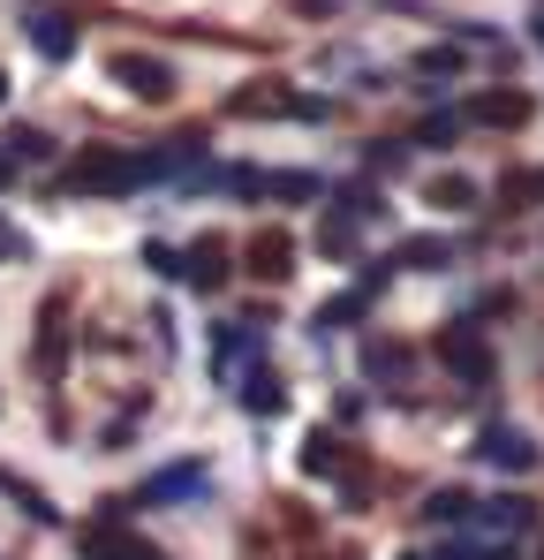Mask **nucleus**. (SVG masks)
I'll return each mask as SVG.
<instances>
[{
    "label": "nucleus",
    "instance_id": "obj_30",
    "mask_svg": "<svg viewBox=\"0 0 544 560\" xmlns=\"http://www.w3.org/2000/svg\"><path fill=\"white\" fill-rule=\"evenodd\" d=\"M537 46H544V15H537Z\"/></svg>",
    "mask_w": 544,
    "mask_h": 560
},
{
    "label": "nucleus",
    "instance_id": "obj_27",
    "mask_svg": "<svg viewBox=\"0 0 544 560\" xmlns=\"http://www.w3.org/2000/svg\"><path fill=\"white\" fill-rule=\"evenodd\" d=\"M0 258H31V243H23V235H15L8 220H0Z\"/></svg>",
    "mask_w": 544,
    "mask_h": 560
},
{
    "label": "nucleus",
    "instance_id": "obj_14",
    "mask_svg": "<svg viewBox=\"0 0 544 560\" xmlns=\"http://www.w3.org/2000/svg\"><path fill=\"white\" fill-rule=\"evenodd\" d=\"M363 311H370V295H363V288H348V295H333V303H318V318H310V334L326 341L333 326H356Z\"/></svg>",
    "mask_w": 544,
    "mask_h": 560
},
{
    "label": "nucleus",
    "instance_id": "obj_28",
    "mask_svg": "<svg viewBox=\"0 0 544 560\" xmlns=\"http://www.w3.org/2000/svg\"><path fill=\"white\" fill-rule=\"evenodd\" d=\"M515 197H544V167H537V175H522V183H515Z\"/></svg>",
    "mask_w": 544,
    "mask_h": 560
},
{
    "label": "nucleus",
    "instance_id": "obj_15",
    "mask_svg": "<svg viewBox=\"0 0 544 560\" xmlns=\"http://www.w3.org/2000/svg\"><path fill=\"white\" fill-rule=\"evenodd\" d=\"M522 114H530V98H522V92H484L476 106H469V121H499V129H515Z\"/></svg>",
    "mask_w": 544,
    "mask_h": 560
},
{
    "label": "nucleus",
    "instance_id": "obj_3",
    "mask_svg": "<svg viewBox=\"0 0 544 560\" xmlns=\"http://www.w3.org/2000/svg\"><path fill=\"white\" fill-rule=\"evenodd\" d=\"M76 553H84V560H167L159 546H144L129 523H106V515H91V523H84Z\"/></svg>",
    "mask_w": 544,
    "mask_h": 560
},
{
    "label": "nucleus",
    "instance_id": "obj_17",
    "mask_svg": "<svg viewBox=\"0 0 544 560\" xmlns=\"http://www.w3.org/2000/svg\"><path fill=\"white\" fill-rule=\"evenodd\" d=\"M469 508H476V500H469L461 485H447V492L424 500V523H469Z\"/></svg>",
    "mask_w": 544,
    "mask_h": 560
},
{
    "label": "nucleus",
    "instance_id": "obj_24",
    "mask_svg": "<svg viewBox=\"0 0 544 560\" xmlns=\"http://www.w3.org/2000/svg\"><path fill=\"white\" fill-rule=\"evenodd\" d=\"M235 114H295L287 92H235Z\"/></svg>",
    "mask_w": 544,
    "mask_h": 560
},
{
    "label": "nucleus",
    "instance_id": "obj_12",
    "mask_svg": "<svg viewBox=\"0 0 544 560\" xmlns=\"http://www.w3.org/2000/svg\"><path fill=\"white\" fill-rule=\"evenodd\" d=\"M243 409H250V417H280V409H287V386H280V372H265V364H258V372L243 378Z\"/></svg>",
    "mask_w": 544,
    "mask_h": 560
},
{
    "label": "nucleus",
    "instance_id": "obj_22",
    "mask_svg": "<svg viewBox=\"0 0 544 560\" xmlns=\"http://www.w3.org/2000/svg\"><path fill=\"white\" fill-rule=\"evenodd\" d=\"M453 137H461V114H431V121L416 129V144H424V152H447Z\"/></svg>",
    "mask_w": 544,
    "mask_h": 560
},
{
    "label": "nucleus",
    "instance_id": "obj_7",
    "mask_svg": "<svg viewBox=\"0 0 544 560\" xmlns=\"http://www.w3.org/2000/svg\"><path fill=\"white\" fill-rule=\"evenodd\" d=\"M175 280H189L197 295H212V288H227V243L220 235H204V243H189L181 250V273Z\"/></svg>",
    "mask_w": 544,
    "mask_h": 560
},
{
    "label": "nucleus",
    "instance_id": "obj_10",
    "mask_svg": "<svg viewBox=\"0 0 544 560\" xmlns=\"http://www.w3.org/2000/svg\"><path fill=\"white\" fill-rule=\"evenodd\" d=\"M0 152H8L15 167H46V160H54V137H46V129H31V121H15V129L0 137Z\"/></svg>",
    "mask_w": 544,
    "mask_h": 560
},
{
    "label": "nucleus",
    "instance_id": "obj_31",
    "mask_svg": "<svg viewBox=\"0 0 544 560\" xmlns=\"http://www.w3.org/2000/svg\"><path fill=\"white\" fill-rule=\"evenodd\" d=\"M0 98H8V77H0Z\"/></svg>",
    "mask_w": 544,
    "mask_h": 560
},
{
    "label": "nucleus",
    "instance_id": "obj_2",
    "mask_svg": "<svg viewBox=\"0 0 544 560\" xmlns=\"http://www.w3.org/2000/svg\"><path fill=\"white\" fill-rule=\"evenodd\" d=\"M106 69H114V84H121L129 98H152V106H167V98H175V69H167L159 54H114Z\"/></svg>",
    "mask_w": 544,
    "mask_h": 560
},
{
    "label": "nucleus",
    "instance_id": "obj_19",
    "mask_svg": "<svg viewBox=\"0 0 544 560\" xmlns=\"http://www.w3.org/2000/svg\"><path fill=\"white\" fill-rule=\"evenodd\" d=\"M363 167H370V175H401V167H409V144H401V137H378V144L363 152Z\"/></svg>",
    "mask_w": 544,
    "mask_h": 560
},
{
    "label": "nucleus",
    "instance_id": "obj_25",
    "mask_svg": "<svg viewBox=\"0 0 544 560\" xmlns=\"http://www.w3.org/2000/svg\"><path fill=\"white\" fill-rule=\"evenodd\" d=\"M265 197H318V175H258Z\"/></svg>",
    "mask_w": 544,
    "mask_h": 560
},
{
    "label": "nucleus",
    "instance_id": "obj_23",
    "mask_svg": "<svg viewBox=\"0 0 544 560\" xmlns=\"http://www.w3.org/2000/svg\"><path fill=\"white\" fill-rule=\"evenodd\" d=\"M416 77H461V54H453V46H424V54H416Z\"/></svg>",
    "mask_w": 544,
    "mask_h": 560
},
{
    "label": "nucleus",
    "instance_id": "obj_29",
    "mask_svg": "<svg viewBox=\"0 0 544 560\" xmlns=\"http://www.w3.org/2000/svg\"><path fill=\"white\" fill-rule=\"evenodd\" d=\"M8 183H15V160H8V152H0V189H8Z\"/></svg>",
    "mask_w": 544,
    "mask_h": 560
},
{
    "label": "nucleus",
    "instance_id": "obj_6",
    "mask_svg": "<svg viewBox=\"0 0 544 560\" xmlns=\"http://www.w3.org/2000/svg\"><path fill=\"white\" fill-rule=\"evenodd\" d=\"M476 455L492 469H537V447H530V432H515V424H484V440H476Z\"/></svg>",
    "mask_w": 544,
    "mask_h": 560
},
{
    "label": "nucleus",
    "instance_id": "obj_1",
    "mask_svg": "<svg viewBox=\"0 0 544 560\" xmlns=\"http://www.w3.org/2000/svg\"><path fill=\"white\" fill-rule=\"evenodd\" d=\"M167 175H181L167 152H121V144H84V160H69V167H61V189H69V197H129V189L167 183Z\"/></svg>",
    "mask_w": 544,
    "mask_h": 560
},
{
    "label": "nucleus",
    "instance_id": "obj_26",
    "mask_svg": "<svg viewBox=\"0 0 544 560\" xmlns=\"http://www.w3.org/2000/svg\"><path fill=\"white\" fill-rule=\"evenodd\" d=\"M144 266H152V273H167V280H175V273H181V250H167V243H144Z\"/></svg>",
    "mask_w": 544,
    "mask_h": 560
},
{
    "label": "nucleus",
    "instance_id": "obj_20",
    "mask_svg": "<svg viewBox=\"0 0 544 560\" xmlns=\"http://www.w3.org/2000/svg\"><path fill=\"white\" fill-rule=\"evenodd\" d=\"M303 469H310V477H318V469H341V440H333V432H310V440H303Z\"/></svg>",
    "mask_w": 544,
    "mask_h": 560
},
{
    "label": "nucleus",
    "instance_id": "obj_18",
    "mask_svg": "<svg viewBox=\"0 0 544 560\" xmlns=\"http://www.w3.org/2000/svg\"><path fill=\"white\" fill-rule=\"evenodd\" d=\"M0 492H8V500H15V508H23L31 523H54V500H46L38 485H23V477H0Z\"/></svg>",
    "mask_w": 544,
    "mask_h": 560
},
{
    "label": "nucleus",
    "instance_id": "obj_5",
    "mask_svg": "<svg viewBox=\"0 0 544 560\" xmlns=\"http://www.w3.org/2000/svg\"><path fill=\"white\" fill-rule=\"evenodd\" d=\"M204 485H212V477H204V463H175V469H159V477H144L129 508H159V500H197Z\"/></svg>",
    "mask_w": 544,
    "mask_h": 560
},
{
    "label": "nucleus",
    "instance_id": "obj_13",
    "mask_svg": "<svg viewBox=\"0 0 544 560\" xmlns=\"http://www.w3.org/2000/svg\"><path fill=\"white\" fill-rule=\"evenodd\" d=\"M287 258H295V243H287V235H280V228H272V235H258V243H250V273H265V280H287V273H295V266H287Z\"/></svg>",
    "mask_w": 544,
    "mask_h": 560
},
{
    "label": "nucleus",
    "instance_id": "obj_9",
    "mask_svg": "<svg viewBox=\"0 0 544 560\" xmlns=\"http://www.w3.org/2000/svg\"><path fill=\"white\" fill-rule=\"evenodd\" d=\"M23 31H31V46H38L46 61H69V54H76V23H69V15H54V8H38Z\"/></svg>",
    "mask_w": 544,
    "mask_h": 560
},
{
    "label": "nucleus",
    "instance_id": "obj_16",
    "mask_svg": "<svg viewBox=\"0 0 544 560\" xmlns=\"http://www.w3.org/2000/svg\"><path fill=\"white\" fill-rule=\"evenodd\" d=\"M363 364H370V378H409V349L401 341H370Z\"/></svg>",
    "mask_w": 544,
    "mask_h": 560
},
{
    "label": "nucleus",
    "instance_id": "obj_11",
    "mask_svg": "<svg viewBox=\"0 0 544 560\" xmlns=\"http://www.w3.org/2000/svg\"><path fill=\"white\" fill-rule=\"evenodd\" d=\"M393 266H409V273H447V266H453V250L439 243V235H409V243L393 250Z\"/></svg>",
    "mask_w": 544,
    "mask_h": 560
},
{
    "label": "nucleus",
    "instance_id": "obj_8",
    "mask_svg": "<svg viewBox=\"0 0 544 560\" xmlns=\"http://www.w3.org/2000/svg\"><path fill=\"white\" fill-rule=\"evenodd\" d=\"M439 357H447V364L469 378V386H484V378H492V357H484V341H476V326H469V318H461V326H447Z\"/></svg>",
    "mask_w": 544,
    "mask_h": 560
},
{
    "label": "nucleus",
    "instance_id": "obj_21",
    "mask_svg": "<svg viewBox=\"0 0 544 560\" xmlns=\"http://www.w3.org/2000/svg\"><path fill=\"white\" fill-rule=\"evenodd\" d=\"M431 205H439V212H469V205H476V183L447 175V183H431Z\"/></svg>",
    "mask_w": 544,
    "mask_h": 560
},
{
    "label": "nucleus",
    "instance_id": "obj_4",
    "mask_svg": "<svg viewBox=\"0 0 544 560\" xmlns=\"http://www.w3.org/2000/svg\"><path fill=\"white\" fill-rule=\"evenodd\" d=\"M469 523H484L492 538H530V530H537V500H522V492H499V500L469 508Z\"/></svg>",
    "mask_w": 544,
    "mask_h": 560
}]
</instances>
